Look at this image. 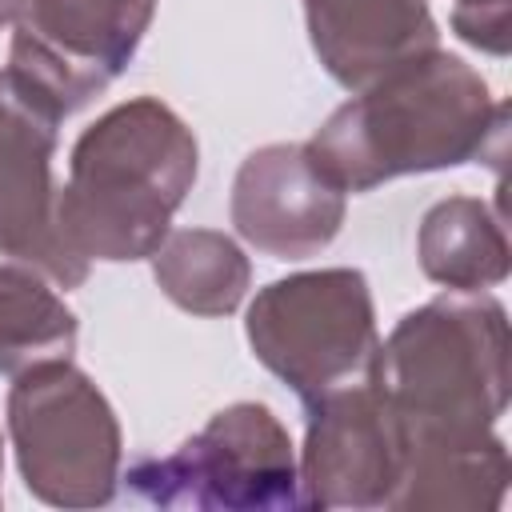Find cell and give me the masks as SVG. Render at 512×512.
Instances as JSON below:
<instances>
[{
	"label": "cell",
	"instance_id": "obj_3",
	"mask_svg": "<svg viewBox=\"0 0 512 512\" xmlns=\"http://www.w3.org/2000/svg\"><path fill=\"white\" fill-rule=\"evenodd\" d=\"M372 384L408 440H480L508 404L504 304L480 292L436 296L380 344Z\"/></svg>",
	"mask_w": 512,
	"mask_h": 512
},
{
	"label": "cell",
	"instance_id": "obj_13",
	"mask_svg": "<svg viewBox=\"0 0 512 512\" xmlns=\"http://www.w3.org/2000/svg\"><path fill=\"white\" fill-rule=\"evenodd\" d=\"M416 256L428 280L452 292H480L508 276V240L500 216L476 196H448L420 220Z\"/></svg>",
	"mask_w": 512,
	"mask_h": 512
},
{
	"label": "cell",
	"instance_id": "obj_11",
	"mask_svg": "<svg viewBox=\"0 0 512 512\" xmlns=\"http://www.w3.org/2000/svg\"><path fill=\"white\" fill-rule=\"evenodd\" d=\"M304 20L324 72L356 92L436 48L428 0H304Z\"/></svg>",
	"mask_w": 512,
	"mask_h": 512
},
{
	"label": "cell",
	"instance_id": "obj_12",
	"mask_svg": "<svg viewBox=\"0 0 512 512\" xmlns=\"http://www.w3.org/2000/svg\"><path fill=\"white\" fill-rule=\"evenodd\" d=\"M508 488V448L496 432L480 440H408L404 476L388 508L488 512Z\"/></svg>",
	"mask_w": 512,
	"mask_h": 512
},
{
	"label": "cell",
	"instance_id": "obj_7",
	"mask_svg": "<svg viewBox=\"0 0 512 512\" xmlns=\"http://www.w3.org/2000/svg\"><path fill=\"white\" fill-rule=\"evenodd\" d=\"M64 112L16 68L0 72V256H12L60 288L88 280L56 224L52 152Z\"/></svg>",
	"mask_w": 512,
	"mask_h": 512
},
{
	"label": "cell",
	"instance_id": "obj_9",
	"mask_svg": "<svg viewBox=\"0 0 512 512\" xmlns=\"http://www.w3.org/2000/svg\"><path fill=\"white\" fill-rule=\"evenodd\" d=\"M408 436L388 396L368 380L344 384L308 404L300 456L304 508H380L404 476Z\"/></svg>",
	"mask_w": 512,
	"mask_h": 512
},
{
	"label": "cell",
	"instance_id": "obj_14",
	"mask_svg": "<svg viewBox=\"0 0 512 512\" xmlns=\"http://www.w3.org/2000/svg\"><path fill=\"white\" fill-rule=\"evenodd\" d=\"M152 276L164 296L192 316H228L248 292V256L212 228L168 232L152 252Z\"/></svg>",
	"mask_w": 512,
	"mask_h": 512
},
{
	"label": "cell",
	"instance_id": "obj_17",
	"mask_svg": "<svg viewBox=\"0 0 512 512\" xmlns=\"http://www.w3.org/2000/svg\"><path fill=\"white\" fill-rule=\"evenodd\" d=\"M24 12H28V0H0V28L20 24Z\"/></svg>",
	"mask_w": 512,
	"mask_h": 512
},
{
	"label": "cell",
	"instance_id": "obj_5",
	"mask_svg": "<svg viewBox=\"0 0 512 512\" xmlns=\"http://www.w3.org/2000/svg\"><path fill=\"white\" fill-rule=\"evenodd\" d=\"M8 436L32 496L100 508L120 484V424L104 392L68 360L36 364L8 392Z\"/></svg>",
	"mask_w": 512,
	"mask_h": 512
},
{
	"label": "cell",
	"instance_id": "obj_15",
	"mask_svg": "<svg viewBox=\"0 0 512 512\" xmlns=\"http://www.w3.org/2000/svg\"><path fill=\"white\" fill-rule=\"evenodd\" d=\"M72 308L36 276V268L0 264V372L20 376L36 364L72 360L76 352Z\"/></svg>",
	"mask_w": 512,
	"mask_h": 512
},
{
	"label": "cell",
	"instance_id": "obj_8",
	"mask_svg": "<svg viewBox=\"0 0 512 512\" xmlns=\"http://www.w3.org/2000/svg\"><path fill=\"white\" fill-rule=\"evenodd\" d=\"M152 12L156 0H28L8 68L72 116L132 64Z\"/></svg>",
	"mask_w": 512,
	"mask_h": 512
},
{
	"label": "cell",
	"instance_id": "obj_10",
	"mask_svg": "<svg viewBox=\"0 0 512 512\" xmlns=\"http://www.w3.org/2000/svg\"><path fill=\"white\" fill-rule=\"evenodd\" d=\"M232 224L264 256L308 260L336 240L344 192L320 172L308 144H268L232 180Z\"/></svg>",
	"mask_w": 512,
	"mask_h": 512
},
{
	"label": "cell",
	"instance_id": "obj_18",
	"mask_svg": "<svg viewBox=\"0 0 512 512\" xmlns=\"http://www.w3.org/2000/svg\"><path fill=\"white\" fill-rule=\"evenodd\" d=\"M0 472H4V452H0Z\"/></svg>",
	"mask_w": 512,
	"mask_h": 512
},
{
	"label": "cell",
	"instance_id": "obj_1",
	"mask_svg": "<svg viewBox=\"0 0 512 512\" xmlns=\"http://www.w3.org/2000/svg\"><path fill=\"white\" fill-rule=\"evenodd\" d=\"M504 136V104L460 56L420 52L340 104L308 140L340 192H372L408 172L456 168Z\"/></svg>",
	"mask_w": 512,
	"mask_h": 512
},
{
	"label": "cell",
	"instance_id": "obj_2",
	"mask_svg": "<svg viewBox=\"0 0 512 512\" xmlns=\"http://www.w3.org/2000/svg\"><path fill=\"white\" fill-rule=\"evenodd\" d=\"M196 136L156 96L104 112L72 148L56 224L80 260L152 256L196 184Z\"/></svg>",
	"mask_w": 512,
	"mask_h": 512
},
{
	"label": "cell",
	"instance_id": "obj_6",
	"mask_svg": "<svg viewBox=\"0 0 512 512\" xmlns=\"http://www.w3.org/2000/svg\"><path fill=\"white\" fill-rule=\"evenodd\" d=\"M128 488L156 508L276 512L304 508L284 424L264 404H228L168 456L128 468Z\"/></svg>",
	"mask_w": 512,
	"mask_h": 512
},
{
	"label": "cell",
	"instance_id": "obj_16",
	"mask_svg": "<svg viewBox=\"0 0 512 512\" xmlns=\"http://www.w3.org/2000/svg\"><path fill=\"white\" fill-rule=\"evenodd\" d=\"M508 4L512 0H456L452 28L460 40H468L480 52L508 56Z\"/></svg>",
	"mask_w": 512,
	"mask_h": 512
},
{
	"label": "cell",
	"instance_id": "obj_4",
	"mask_svg": "<svg viewBox=\"0 0 512 512\" xmlns=\"http://www.w3.org/2000/svg\"><path fill=\"white\" fill-rule=\"evenodd\" d=\"M248 344L304 404L368 380L380 336L364 272H296L256 292L248 308Z\"/></svg>",
	"mask_w": 512,
	"mask_h": 512
}]
</instances>
